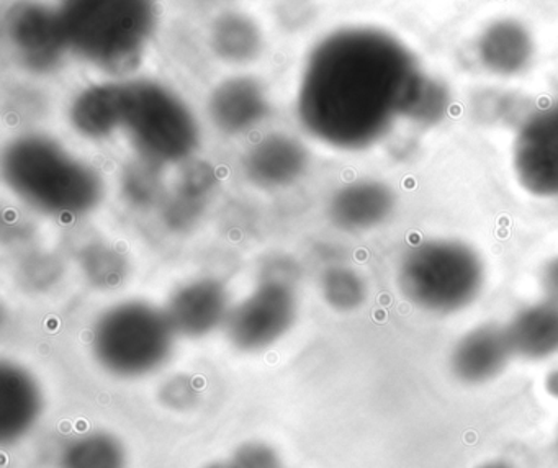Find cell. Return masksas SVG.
<instances>
[{"label":"cell","instance_id":"12","mask_svg":"<svg viewBox=\"0 0 558 468\" xmlns=\"http://www.w3.org/2000/svg\"><path fill=\"white\" fill-rule=\"evenodd\" d=\"M305 144L290 134L272 133L254 143L243 159L247 180L260 189H280L302 179L308 169Z\"/></svg>","mask_w":558,"mask_h":468},{"label":"cell","instance_id":"26","mask_svg":"<svg viewBox=\"0 0 558 468\" xmlns=\"http://www.w3.org/2000/svg\"><path fill=\"white\" fill-rule=\"evenodd\" d=\"M159 398L166 408L185 411L197 405L198 389L187 376H175L162 386Z\"/></svg>","mask_w":558,"mask_h":468},{"label":"cell","instance_id":"24","mask_svg":"<svg viewBox=\"0 0 558 468\" xmlns=\"http://www.w3.org/2000/svg\"><path fill=\"white\" fill-rule=\"evenodd\" d=\"M447 104H449V97L446 88L439 82L423 75L407 115L429 123V121L439 120L440 115L446 111Z\"/></svg>","mask_w":558,"mask_h":468},{"label":"cell","instance_id":"16","mask_svg":"<svg viewBox=\"0 0 558 468\" xmlns=\"http://www.w3.org/2000/svg\"><path fill=\"white\" fill-rule=\"evenodd\" d=\"M123 104L125 82L89 85L71 104V124L87 140H107L117 130H122Z\"/></svg>","mask_w":558,"mask_h":468},{"label":"cell","instance_id":"17","mask_svg":"<svg viewBox=\"0 0 558 468\" xmlns=\"http://www.w3.org/2000/svg\"><path fill=\"white\" fill-rule=\"evenodd\" d=\"M514 356L542 360L558 353V300L545 297L521 308L506 324Z\"/></svg>","mask_w":558,"mask_h":468},{"label":"cell","instance_id":"1","mask_svg":"<svg viewBox=\"0 0 558 468\" xmlns=\"http://www.w3.org/2000/svg\"><path fill=\"white\" fill-rule=\"evenodd\" d=\"M413 55L371 26L338 29L306 59L299 91L305 130L338 149H364L407 115L423 79Z\"/></svg>","mask_w":558,"mask_h":468},{"label":"cell","instance_id":"15","mask_svg":"<svg viewBox=\"0 0 558 468\" xmlns=\"http://www.w3.org/2000/svg\"><path fill=\"white\" fill-rule=\"evenodd\" d=\"M393 205V193L387 185L377 180H359L332 195L328 215L342 231H368L390 216Z\"/></svg>","mask_w":558,"mask_h":468},{"label":"cell","instance_id":"20","mask_svg":"<svg viewBox=\"0 0 558 468\" xmlns=\"http://www.w3.org/2000/svg\"><path fill=\"white\" fill-rule=\"evenodd\" d=\"M126 464L125 445L106 431L87 432L68 442L58 460L60 468H126Z\"/></svg>","mask_w":558,"mask_h":468},{"label":"cell","instance_id":"31","mask_svg":"<svg viewBox=\"0 0 558 468\" xmlns=\"http://www.w3.org/2000/svg\"><path fill=\"white\" fill-rule=\"evenodd\" d=\"M555 451H557V454H558V428H557V434H555Z\"/></svg>","mask_w":558,"mask_h":468},{"label":"cell","instance_id":"4","mask_svg":"<svg viewBox=\"0 0 558 468\" xmlns=\"http://www.w3.org/2000/svg\"><path fill=\"white\" fill-rule=\"evenodd\" d=\"M178 334L168 314L142 300L122 301L107 308L93 326L94 359L110 375L142 379L171 359Z\"/></svg>","mask_w":558,"mask_h":468},{"label":"cell","instance_id":"9","mask_svg":"<svg viewBox=\"0 0 558 468\" xmlns=\"http://www.w3.org/2000/svg\"><path fill=\"white\" fill-rule=\"evenodd\" d=\"M519 182L538 196H558V101L535 111L515 137Z\"/></svg>","mask_w":558,"mask_h":468},{"label":"cell","instance_id":"6","mask_svg":"<svg viewBox=\"0 0 558 468\" xmlns=\"http://www.w3.org/2000/svg\"><path fill=\"white\" fill-rule=\"evenodd\" d=\"M122 130L149 164L184 163L201 144V128L187 104L149 79L125 82Z\"/></svg>","mask_w":558,"mask_h":468},{"label":"cell","instance_id":"3","mask_svg":"<svg viewBox=\"0 0 558 468\" xmlns=\"http://www.w3.org/2000/svg\"><path fill=\"white\" fill-rule=\"evenodd\" d=\"M58 12L70 51L110 75L138 69L158 26L145 0H74Z\"/></svg>","mask_w":558,"mask_h":468},{"label":"cell","instance_id":"30","mask_svg":"<svg viewBox=\"0 0 558 468\" xmlns=\"http://www.w3.org/2000/svg\"><path fill=\"white\" fill-rule=\"evenodd\" d=\"M204 468H231L230 460H215L205 465Z\"/></svg>","mask_w":558,"mask_h":468},{"label":"cell","instance_id":"10","mask_svg":"<svg viewBox=\"0 0 558 468\" xmlns=\"http://www.w3.org/2000/svg\"><path fill=\"white\" fill-rule=\"evenodd\" d=\"M231 308L227 285L218 278L201 277L179 287L165 311L178 336L198 339L225 327Z\"/></svg>","mask_w":558,"mask_h":468},{"label":"cell","instance_id":"23","mask_svg":"<svg viewBox=\"0 0 558 468\" xmlns=\"http://www.w3.org/2000/svg\"><path fill=\"white\" fill-rule=\"evenodd\" d=\"M87 280L99 288H116L125 280L126 262L113 249H89L83 261Z\"/></svg>","mask_w":558,"mask_h":468},{"label":"cell","instance_id":"18","mask_svg":"<svg viewBox=\"0 0 558 468\" xmlns=\"http://www.w3.org/2000/svg\"><path fill=\"white\" fill-rule=\"evenodd\" d=\"M532 48L531 35L521 23L501 20L483 33L478 56L488 71L511 75L524 71L531 61Z\"/></svg>","mask_w":558,"mask_h":468},{"label":"cell","instance_id":"22","mask_svg":"<svg viewBox=\"0 0 558 468\" xmlns=\"http://www.w3.org/2000/svg\"><path fill=\"white\" fill-rule=\"evenodd\" d=\"M319 287L326 303L336 311L357 310L367 298L364 278L357 272L342 265L326 268Z\"/></svg>","mask_w":558,"mask_h":468},{"label":"cell","instance_id":"29","mask_svg":"<svg viewBox=\"0 0 558 468\" xmlns=\"http://www.w3.org/2000/svg\"><path fill=\"white\" fill-rule=\"evenodd\" d=\"M476 468H514V465L505 460V458H493V460L485 461Z\"/></svg>","mask_w":558,"mask_h":468},{"label":"cell","instance_id":"2","mask_svg":"<svg viewBox=\"0 0 558 468\" xmlns=\"http://www.w3.org/2000/svg\"><path fill=\"white\" fill-rule=\"evenodd\" d=\"M2 176L9 189L45 215L80 218L104 199L100 173L41 134H24L2 154Z\"/></svg>","mask_w":558,"mask_h":468},{"label":"cell","instance_id":"8","mask_svg":"<svg viewBox=\"0 0 558 468\" xmlns=\"http://www.w3.org/2000/svg\"><path fill=\"white\" fill-rule=\"evenodd\" d=\"M4 25L15 58L35 74L57 71L70 52L58 9L40 3H15L9 9Z\"/></svg>","mask_w":558,"mask_h":468},{"label":"cell","instance_id":"25","mask_svg":"<svg viewBox=\"0 0 558 468\" xmlns=\"http://www.w3.org/2000/svg\"><path fill=\"white\" fill-rule=\"evenodd\" d=\"M228 460L231 468H286L277 448L260 441L244 442Z\"/></svg>","mask_w":558,"mask_h":468},{"label":"cell","instance_id":"13","mask_svg":"<svg viewBox=\"0 0 558 468\" xmlns=\"http://www.w3.org/2000/svg\"><path fill=\"white\" fill-rule=\"evenodd\" d=\"M514 357L506 326L495 323L473 327L460 337L452 350V372L470 385L489 382Z\"/></svg>","mask_w":558,"mask_h":468},{"label":"cell","instance_id":"21","mask_svg":"<svg viewBox=\"0 0 558 468\" xmlns=\"http://www.w3.org/2000/svg\"><path fill=\"white\" fill-rule=\"evenodd\" d=\"M214 167L207 163H194L184 170L181 182L178 187V199L169 206V221L172 225L184 226L187 219L197 215L202 199L214 189Z\"/></svg>","mask_w":558,"mask_h":468},{"label":"cell","instance_id":"19","mask_svg":"<svg viewBox=\"0 0 558 468\" xmlns=\"http://www.w3.org/2000/svg\"><path fill=\"white\" fill-rule=\"evenodd\" d=\"M210 46L221 61L246 64L263 52V29L244 13H221L211 25Z\"/></svg>","mask_w":558,"mask_h":468},{"label":"cell","instance_id":"14","mask_svg":"<svg viewBox=\"0 0 558 468\" xmlns=\"http://www.w3.org/2000/svg\"><path fill=\"white\" fill-rule=\"evenodd\" d=\"M269 113V97L257 79L236 75L220 82L208 98V115L225 134L256 128Z\"/></svg>","mask_w":558,"mask_h":468},{"label":"cell","instance_id":"27","mask_svg":"<svg viewBox=\"0 0 558 468\" xmlns=\"http://www.w3.org/2000/svg\"><path fill=\"white\" fill-rule=\"evenodd\" d=\"M542 287H544L545 297L558 300V257L545 264L542 271Z\"/></svg>","mask_w":558,"mask_h":468},{"label":"cell","instance_id":"7","mask_svg":"<svg viewBox=\"0 0 558 468\" xmlns=\"http://www.w3.org/2000/svg\"><path fill=\"white\" fill-rule=\"evenodd\" d=\"M299 316L296 284L260 277L256 288L231 308L225 333L234 349L260 352L279 343Z\"/></svg>","mask_w":558,"mask_h":468},{"label":"cell","instance_id":"28","mask_svg":"<svg viewBox=\"0 0 558 468\" xmlns=\"http://www.w3.org/2000/svg\"><path fill=\"white\" fill-rule=\"evenodd\" d=\"M545 389H547L548 395L558 399V369L548 372L547 379H545Z\"/></svg>","mask_w":558,"mask_h":468},{"label":"cell","instance_id":"5","mask_svg":"<svg viewBox=\"0 0 558 468\" xmlns=\"http://www.w3.org/2000/svg\"><path fill=\"white\" fill-rule=\"evenodd\" d=\"M485 284V267L463 242L434 239L404 254L398 271L401 293L429 313H456L476 300Z\"/></svg>","mask_w":558,"mask_h":468},{"label":"cell","instance_id":"11","mask_svg":"<svg viewBox=\"0 0 558 468\" xmlns=\"http://www.w3.org/2000/svg\"><path fill=\"white\" fill-rule=\"evenodd\" d=\"M44 392L38 380L15 362L0 363V441L17 444L27 437L44 412Z\"/></svg>","mask_w":558,"mask_h":468}]
</instances>
